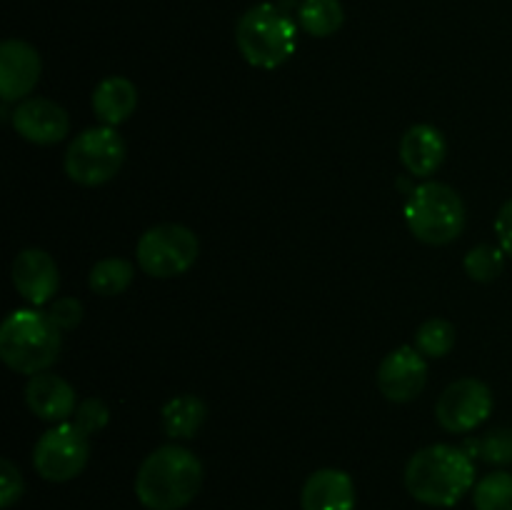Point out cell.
I'll return each instance as SVG.
<instances>
[{
  "label": "cell",
  "mask_w": 512,
  "mask_h": 510,
  "mask_svg": "<svg viewBox=\"0 0 512 510\" xmlns=\"http://www.w3.org/2000/svg\"><path fill=\"white\" fill-rule=\"evenodd\" d=\"M203 485V463L180 445H160L140 463L135 495L148 510H180Z\"/></svg>",
  "instance_id": "1"
},
{
  "label": "cell",
  "mask_w": 512,
  "mask_h": 510,
  "mask_svg": "<svg viewBox=\"0 0 512 510\" xmlns=\"http://www.w3.org/2000/svg\"><path fill=\"white\" fill-rule=\"evenodd\" d=\"M405 488L423 505L453 508L475 488L473 458L455 445H428L405 465Z\"/></svg>",
  "instance_id": "2"
},
{
  "label": "cell",
  "mask_w": 512,
  "mask_h": 510,
  "mask_svg": "<svg viewBox=\"0 0 512 510\" xmlns=\"http://www.w3.org/2000/svg\"><path fill=\"white\" fill-rule=\"evenodd\" d=\"M63 330L40 310H15L0 325V358L20 375L45 373L60 355Z\"/></svg>",
  "instance_id": "3"
},
{
  "label": "cell",
  "mask_w": 512,
  "mask_h": 510,
  "mask_svg": "<svg viewBox=\"0 0 512 510\" xmlns=\"http://www.w3.org/2000/svg\"><path fill=\"white\" fill-rule=\"evenodd\" d=\"M235 43L240 55L253 68L273 70L288 63L298 45V28L293 20L273 3H260L245 10L235 28Z\"/></svg>",
  "instance_id": "4"
},
{
  "label": "cell",
  "mask_w": 512,
  "mask_h": 510,
  "mask_svg": "<svg viewBox=\"0 0 512 510\" xmlns=\"http://www.w3.org/2000/svg\"><path fill=\"white\" fill-rule=\"evenodd\" d=\"M405 223L423 243L448 245L463 233L465 205L450 185L420 183L405 203Z\"/></svg>",
  "instance_id": "5"
},
{
  "label": "cell",
  "mask_w": 512,
  "mask_h": 510,
  "mask_svg": "<svg viewBox=\"0 0 512 510\" xmlns=\"http://www.w3.org/2000/svg\"><path fill=\"white\" fill-rule=\"evenodd\" d=\"M125 163V140L110 125L88 128L70 140L63 168L73 183L95 188L118 175Z\"/></svg>",
  "instance_id": "6"
},
{
  "label": "cell",
  "mask_w": 512,
  "mask_h": 510,
  "mask_svg": "<svg viewBox=\"0 0 512 510\" xmlns=\"http://www.w3.org/2000/svg\"><path fill=\"white\" fill-rule=\"evenodd\" d=\"M135 255L140 270L150 278H178L195 265L200 243L193 230L185 225L163 223L140 235Z\"/></svg>",
  "instance_id": "7"
},
{
  "label": "cell",
  "mask_w": 512,
  "mask_h": 510,
  "mask_svg": "<svg viewBox=\"0 0 512 510\" xmlns=\"http://www.w3.org/2000/svg\"><path fill=\"white\" fill-rule=\"evenodd\" d=\"M90 458L88 435L75 423H55L40 435L33 448V465L40 478L50 483H65L78 478Z\"/></svg>",
  "instance_id": "8"
},
{
  "label": "cell",
  "mask_w": 512,
  "mask_h": 510,
  "mask_svg": "<svg viewBox=\"0 0 512 510\" xmlns=\"http://www.w3.org/2000/svg\"><path fill=\"white\" fill-rule=\"evenodd\" d=\"M493 413V393L478 378H460L450 383L435 405L438 423L448 433L463 435L483 425Z\"/></svg>",
  "instance_id": "9"
},
{
  "label": "cell",
  "mask_w": 512,
  "mask_h": 510,
  "mask_svg": "<svg viewBox=\"0 0 512 510\" xmlns=\"http://www.w3.org/2000/svg\"><path fill=\"white\" fill-rule=\"evenodd\" d=\"M428 383L425 355L413 345H400L383 358L378 368V388L393 403H410Z\"/></svg>",
  "instance_id": "10"
},
{
  "label": "cell",
  "mask_w": 512,
  "mask_h": 510,
  "mask_svg": "<svg viewBox=\"0 0 512 510\" xmlns=\"http://www.w3.org/2000/svg\"><path fill=\"white\" fill-rule=\"evenodd\" d=\"M43 63L38 50L25 40H5L0 45V98L3 103H20L38 85Z\"/></svg>",
  "instance_id": "11"
},
{
  "label": "cell",
  "mask_w": 512,
  "mask_h": 510,
  "mask_svg": "<svg viewBox=\"0 0 512 510\" xmlns=\"http://www.w3.org/2000/svg\"><path fill=\"white\" fill-rule=\"evenodd\" d=\"M20 138L35 145H55L68 135L70 118L65 108L48 98H25L10 115Z\"/></svg>",
  "instance_id": "12"
},
{
  "label": "cell",
  "mask_w": 512,
  "mask_h": 510,
  "mask_svg": "<svg viewBox=\"0 0 512 510\" xmlns=\"http://www.w3.org/2000/svg\"><path fill=\"white\" fill-rule=\"evenodd\" d=\"M13 285L30 305H45L60 288V270L45 250L28 248L15 255Z\"/></svg>",
  "instance_id": "13"
},
{
  "label": "cell",
  "mask_w": 512,
  "mask_h": 510,
  "mask_svg": "<svg viewBox=\"0 0 512 510\" xmlns=\"http://www.w3.org/2000/svg\"><path fill=\"white\" fill-rule=\"evenodd\" d=\"M25 403H28L30 413L38 415L45 423H65L68 418H73L75 408H78L75 390L60 375L53 373L30 375L28 385H25Z\"/></svg>",
  "instance_id": "14"
},
{
  "label": "cell",
  "mask_w": 512,
  "mask_h": 510,
  "mask_svg": "<svg viewBox=\"0 0 512 510\" xmlns=\"http://www.w3.org/2000/svg\"><path fill=\"white\" fill-rule=\"evenodd\" d=\"M303 510H355V483L345 470L320 468L305 480Z\"/></svg>",
  "instance_id": "15"
},
{
  "label": "cell",
  "mask_w": 512,
  "mask_h": 510,
  "mask_svg": "<svg viewBox=\"0 0 512 510\" xmlns=\"http://www.w3.org/2000/svg\"><path fill=\"white\" fill-rule=\"evenodd\" d=\"M445 138L433 125H413L400 140V163L413 178H428L443 165Z\"/></svg>",
  "instance_id": "16"
},
{
  "label": "cell",
  "mask_w": 512,
  "mask_h": 510,
  "mask_svg": "<svg viewBox=\"0 0 512 510\" xmlns=\"http://www.w3.org/2000/svg\"><path fill=\"white\" fill-rule=\"evenodd\" d=\"M138 108V88L133 80L123 78V75H110V78L100 80L93 90V113L103 125L125 123L130 115Z\"/></svg>",
  "instance_id": "17"
},
{
  "label": "cell",
  "mask_w": 512,
  "mask_h": 510,
  "mask_svg": "<svg viewBox=\"0 0 512 510\" xmlns=\"http://www.w3.org/2000/svg\"><path fill=\"white\" fill-rule=\"evenodd\" d=\"M205 403L198 395H175L163 405V430L168 438L175 440H190L198 435V430L205 423Z\"/></svg>",
  "instance_id": "18"
},
{
  "label": "cell",
  "mask_w": 512,
  "mask_h": 510,
  "mask_svg": "<svg viewBox=\"0 0 512 510\" xmlns=\"http://www.w3.org/2000/svg\"><path fill=\"white\" fill-rule=\"evenodd\" d=\"M300 28L313 38H328L338 33L343 25L345 13L340 0H303L298 8Z\"/></svg>",
  "instance_id": "19"
},
{
  "label": "cell",
  "mask_w": 512,
  "mask_h": 510,
  "mask_svg": "<svg viewBox=\"0 0 512 510\" xmlns=\"http://www.w3.org/2000/svg\"><path fill=\"white\" fill-rule=\"evenodd\" d=\"M133 275L135 268L130 260L105 258L93 265V270L88 275V285L95 295L113 298V295H120L123 290H128V285L133 283Z\"/></svg>",
  "instance_id": "20"
},
{
  "label": "cell",
  "mask_w": 512,
  "mask_h": 510,
  "mask_svg": "<svg viewBox=\"0 0 512 510\" xmlns=\"http://www.w3.org/2000/svg\"><path fill=\"white\" fill-rule=\"evenodd\" d=\"M475 510H512V473L498 470L480 478L473 488Z\"/></svg>",
  "instance_id": "21"
},
{
  "label": "cell",
  "mask_w": 512,
  "mask_h": 510,
  "mask_svg": "<svg viewBox=\"0 0 512 510\" xmlns=\"http://www.w3.org/2000/svg\"><path fill=\"white\" fill-rule=\"evenodd\" d=\"M455 345V328L445 318H430L415 333V348L425 358H443L453 350Z\"/></svg>",
  "instance_id": "22"
},
{
  "label": "cell",
  "mask_w": 512,
  "mask_h": 510,
  "mask_svg": "<svg viewBox=\"0 0 512 510\" xmlns=\"http://www.w3.org/2000/svg\"><path fill=\"white\" fill-rule=\"evenodd\" d=\"M505 268V250L495 248V245H475L468 255H465V273L478 283H493Z\"/></svg>",
  "instance_id": "23"
},
{
  "label": "cell",
  "mask_w": 512,
  "mask_h": 510,
  "mask_svg": "<svg viewBox=\"0 0 512 510\" xmlns=\"http://www.w3.org/2000/svg\"><path fill=\"white\" fill-rule=\"evenodd\" d=\"M470 458L480 455L485 463L493 465H510L512 463V428H498L485 435L483 440H470ZM463 448V450H468Z\"/></svg>",
  "instance_id": "24"
},
{
  "label": "cell",
  "mask_w": 512,
  "mask_h": 510,
  "mask_svg": "<svg viewBox=\"0 0 512 510\" xmlns=\"http://www.w3.org/2000/svg\"><path fill=\"white\" fill-rule=\"evenodd\" d=\"M110 420V410L105 405V400L100 398H85L83 403H78L73 413V423L83 430L85 435H95L98 430H103Z\"/></svg>",
  "instance_id": "25"
},
{
  "label": "cell",
  "mask_w": 512,
  "mask_h": 510,
  "mask_svg": "<svg viewBox=\"0 0 512 510\" xmlns=\"http://www.w3.org/2000/svg\"><path fill=\"white\" fill-rule=\"evenodd\" d=\"M23 495V475L8 458L0 460V508H13Z\"/></svg>",
  "instance_id": "26"
},
{
  "label": "cell",
  "mask_w": 512,
  "mask_h": 510,
  "mask_svg": "<svg viewBox=\"0 0 512 510\" xmlns=\"http://www.w3.org/2000/svg\"><path fill=\"white\" fill-rule=\"evenodd\" d=\"M48 315L60 330H73L83 320V305H80L78 298H60L50 305Z\"/></svg>",
  "instance_id": "27"
},
{
  "label": "cell",
  "mask_w": 512,
  "mask_h": 510,
  "mask_svg": "<svg viewBox=\"0 0 512 510\" xmlns=\"http://www.w3.org/2000/svg\"><path fill=\"white\" fill-rule=\"evenodd\" d=\"M495 233H498L500 248L512 258V198L500 208L498 218H495Z\"/></svg>",
  "instance_id": "28"
}]
</instances>
